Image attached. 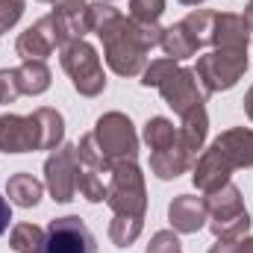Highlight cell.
I'll return each mask as SVG.
<instances>
[{
    "mask_svg": "<svg viewBox=\"0 0 253 253\" xmlns=\"http://www.w3.org/2000/svg\"><path fill=\"white\" fill-rule=\"evenodd\" d=\"M65 44H68V39H65L56 15L50 12V15L39 18L33 27H27V30L18 36L15 50H18L21 59H47L56 47H65Z\"/></svg>",
    "mask_w": 253,
    "mask_h": 253,
    "instance_id": "cell-11",
    "label": "cell"
},
{
    "mask_svg": "<svg viewBox=\"0 0 253 253\" xmlns=\"http://www.w3.org/2000/svg\"><path fill=\"white\" fill-rule=\"evenodd\" d=\"M168 221H171L174 233H183V236H191V233L203 230L206 221H209L206 200L194 197V194H177L171 200V206H168Z\"/></svg>",
    "mask_w": 253,
    "mask_h": 253,
    "instance_id": "cell-14",
    "label": "cell"
},
{
    "mask_svg": "<svg viewBox=\"0 0 253 253\" xmlns=\"http://www.w3.org/2000/svg\"><path fill=\"white\" fill-rule=\"evenodd\" d=\"M106 3H109V0H106Z\"/></svg>",
    "mask_w": 253,
    "mask_h": 253,
    "instance_id": "cell-36",
    "label": "cell"
},
{
    "mask_svg": "<svg viewBox=\"0 0 253 253\" xmlns=\"http://www.w3.org/2000/svg\"><path fill=\"white\" fill-rule=\"evenodd\" d=\"M212 144L230 159L233 168H253V129L233 126V129L221 132Z\"/></svg>",
    "mask_w": 253,
    "mask_h": 253,
    "instance_id": "cell-16",
    "label": "cell"
},
{
    "mask_svg": "<svg viewBox=\"0 0 253 253\" xmlns=\"http://www.w3.org/2000/svg\"><path fill=\"white\" fill-rule=\"evenodd\" d=\"M144 253H183V245H180V239H177L174 230H159L150 239V245H147Z\"/></svg>",
    "mask_w": 253,
    "mask_h": 253,
    "instance_id": "cell-27",
    "label": "cell"
},
{
    "mask_svg": "<svg viewBox=\"0 0 253 253\" xmlns=\"http://www.w3.org/2000/svg\"><path fill=\"white\" fill-rule=\"evenodd\" d=\"M9 221H12V209H9V200L0 194V236L9 230Z\"/></svg>",
    "mask_w": 253,
    "mask_h": 253,
    "instance_id": "cell-31",
    "label": "cell"
},
{
    "mask_svg": "<svg viewBox=\"0 0 253 253\" xmlns=\"http://www.w3.org/2000/svg\"><path fill=\"white\" fill-rule=\"evenodd\" d=\"M44 242V230L39 224H15L12 227V236H9V245L15 253H36Z\"/></svg>",
    "mask_w": 253,
    "mask_h": 253,
    "instance_id": "cell-23",
    "label": "cell"
},
{
    "mask_svg": "<svg viewBox=\"0 0 253 253\" xmlns=\"http://www.w3.org/2000/svg\"><path fill=\"white\" fill-rule=\"evenodd\" d=\"M36 253H97V242L80 215H65L47 224L44 242Z\"/></svg>",
    "mask_w": 253,
    "mask_h": 253,
    "instance_id": "cell-9",
    "label": "cell"
},
{
    "mask_svg": "<svg viewBox=\"0 0 253 253\" xmlns=\"http://www.w3.org/2000/svg\"><path fill=\"white\" fill-rule=\"evenodd\" d=\"M59 50H62L59 62H62V71L68 74L74 91L83 94V97H97L106 88V74H103V65H100L97 50L88 42H83V39L68 42Z\"/></svg>",
    "mask_w": 253,
    "mask_h": 253,
    "instance_id": "cell-5",
    "label": "cell"
},
{
    "mask_svg": "<svg viewBox=\"0 0 253 253\" xmlns=\"http://www.w3.org/2000/svg\"><path fill=\"white\" fill-rule=\"evenodd\" d=\"M65 135L62 112L42 106L33 115H0V153H36L56 150Z\"/></svg>",
    "mask_w": 253,
    "mask_h": 253,
    "instance_id": "cell-3",
    "label": "cell"
},
{
    "mask_svg": "<svg viewBox=\"0 0 253 253\" xmlns=\"http://www.w3.org/2000/svg\"><path fill=\"white\" fill-rule=\"evenodd\" d=\"M251 42V27L245 15L236 12H215L212 21V44L221 50H248Z\"/></svg>",
    "mask_w": 253,
    "mask_h": 253,
    "instance_id": "cell-15",
    "label": "cell"
},
{
    "mask_svg": "<svg viewBox=\"0 0 253 253\" xmlns=\"http://www.w3.org/2000/svg\"><path fill=\"white\" fill-rule=\"evenodd\" d=\"M212 21H215V12H209V9L191 12L180 24L165 27L159 47L165 50V56H171L177 62L180 59H189L203 44H212Z\"/></svg>",
    "mask_w": 253,
    "mask_h": 253,
    "instance_id": "cell-7",
    "label": "cell"
},
{
    "mask_svg": "<svg viewBox=\"0 0 253 253\" xmlns=\"http://www.w3.org/2000/svg\"><path fill=\"white\" fill-rule=\"evenodd\" d=\"M245 21H248V27H251V33H253V0L248 3V9H245Z\"/></svg>",
    "mask_w": 253,
    "mask_h": 253,
    "instance_id": "cell-34",
    "label": "cell"
},
{
    "mask_svg": "<svg viewBox=\"0 0 253 253\" xmlns=\"http://www.w3.org/2000/svg\"><path fill=\"white\" fill-rule=\"evenodd\" d=\"M42 191H44V186H42L33 174H27V171L12 174L9 183H6V197H9V203H15V206H21V209L39 206Z\"/></svg>",
    "mask_w": 253,
    "mask_h": 253,
    "instance_id": "cell-20",
    "label": "cell"
},
{
    "mask_svg": "<svg viewBox=\"0 0 253 253\" xmlns=\"http://www.w3.org/2000/svg\"><path fill=\"white\" fill-rule=\"evenodd\" d=\"M209 253H253V239H248V236H242V239H236V242H221V239H215V245L209 248Z\"/></svg>",
    "mask_w": 253,
    "mask_h": 253,
    "instance_id": "cell-30",
    "label": "cell"
},
{
    "mask_svg": "<svg viewBox=\"0 0 253 253\" xmlns=\"http://www.w3.org/2000/svg\"><path fill=\"white\" fill-rule=\"evenodd\" d=\"M94 141L100 144V150L106 153V159L115 162H126L138 156V135L132 129V121L124 112H106L97 118L94 124Z\"/></svg>",
    "mask_w": 253,
    "mask_h": 253,
    "instance_id": "cell-8",
    "label": "cell"
},
{
    "mask_svg": "<svg viewBox=\"0 0 253 253\" xmlns=\"http://www.w3.org/2000/svg\"><path fill=\"white\" fill-rule=\"evenodd\" d=\"M77 177H80V159L77 144H59L44 159V186L56 203H71L77 197Z\"/></svg>",
    "mask_w": 253,
    "mask_h": 253,
    "instance_id": "cell-10",
    "label": "cell"
},
{
    "mask_svg": "<svg viewBox=\"0 0 253 253\" xmlns=\"http://www.w3.org/2000/svg\"><path fill=\"white\" fill-rule=\"evenodd\" d=\"M180 65L177 59H171V56H165V59H153L150 65H144V71H141V85L144 88H159V83L171 74V71H177Z\"/></svg>",
    "mask_w": 253,
    "mask_h": 253,
    "instance_id": "cell-25",
    "label": "cell"
},
{
    "mask_svg": "<svg viewBox=\"0 0 253 253\" xmlns=\"http://www.w3.org/2000/svg\"><path fill=\"white\" fill-rule=\"evenodd\" d=\"M15 80H18L21 94H44L50 88L53 74H50L44 59H24L15 68Z\"/></svg>",
    "mask_w": 253,
    "mask_h": 253,
    "instance_id": "cell-18",
    "label": "cell"
},
{
    "mask_svg": "<svg viewBox=\"0 0 253 253\" xmlns=\"http://www.w3.org/2000/svg\"><path fill=\"white\" fill-rule=\"evenodd\" d=\"M177 135H180V129L174 126V121H168L162 115H156V118H150L144 124V141H147V147L153 153L168 150L171 144H177Z\"/></svg>",
    "mask_w": 253,
    "mask_h": 253,
    "instance_id": "cell-22",
    "label": "cell"
},
{
    "mask_svg": "<svg viewBox=\"0 0 253 253\" xmlns=\"http://www.w3.org/2000/svg\"><path fill=\"white\" fill-rule=\"evenodd\" d=\"M162 33H165V27L135 24L132 18H124L121 12H115L97 30V36L103 42L106 65L118 77H138L147 65V53L162 44Z\"/></svg>",
    "mask_w": 253,
    "mask_h": 253,
    "instance_id": "cell-2",
    "label": "cell"
},
{
    "mask_svg": "<svg viewBox=\"0 0 253 253\" xmlns=\"http://www.w3.org/2000/svg\"><path fill=\"white\" fill-rule=\"evenodd\" d=\"M112 209V224H109V239L115 248H129L141 230H144V212H147V189H144V174L135 165V159L115 162L112 177H109V197Z\"/></svg>",
    "mask_w": 253,
    "mask_h": 253,
    "instance_id": "cell-1",
    "label": "cell"
},
{
    "mask_svg": "<svg viewBox=\"0 0 253 253\" xmlns=\"http://www.w3.org/2000/svg\"><path fill=\"white\" fill-rule=\"evenodd\" d=\"M24 15V0H0V36L9 33Z\"/></svg>",
    "mask_w": 253,
    "mask_h": 253,
    "instance_id": "cell-28",
    "label": "cell"
},
{
    "mask_svg": "<svg viewBox=\"0 0 253 253\" xmlns=\"http://www.w3.org/2000/svg\"><path fill=\"white\" fill-rule=\"evenodd\" d=\"M159 94L162 100L183 118L186 112H191L194 106H203L206 103V94L197 83V74L191 68H177L171 71L162 83H159Z\"/></svg>",
    "mask_w": 253,
    "mask_h": 253,
    "instance_id": "cell-12",
    "label": "cell"
},
{
    "mask_svg": "<svg viewBox=\"0 0 253 253\" xmlns=\"http://www.w3.org/2000/svg\"><path fill=\"white\" fill-rule=\"evenodd\" d=\"M194 174H191V180H194V186L203 191V194H209V191H218L221 186H227L230 183V177H233V165H230V159L215 147V144H209V150H203L197 159H194Z\"/></svg>",
    "mask_w": 253,
    "mask_h": 253,
    "instance_id": "cell-13",
    "label": "cell"
},
{
    "mask_svg": "<svg viewBox=\"0 0 253 253\" xmlns=\"http://www.w3.org/2000/svg\"><path fill=\"white\" fill-rule=\"evenodd\" d=\"M165 0H129V18L135 24H159Z\"/></svg>",
    "mask_w": 253,
    "mask_h": 253,
    "instance_id": "cell-24",
    "label": "cell"
},
{
    "mask_svg": "<svg viewBox=\"0 0 253 253\" xmlns=\"http://www.w3.org/2000/svg\"><path fill=\"white\" fill-rule=\"evenodd\" d=\"M21 97L18 80H15V68H3L0 71V103H15Z\"/></svg>",
    "mask_w": 253,
    "mask_h": 253,
    "instance_id": "cell-29",
    "label": "cell"
},
{
    "mask_svg": "<svg viewBox=\"0 0 253 253\" xmlns=\"http://www.w3.org/2000/svg\"><path fill=\"white\" fill-rule=\"evenodd\" d=\"M191 165H194V156L180 144V135H177V144H171L168 150L150 153V171H153L159 180H177L180 174L189 171Z\"/></svg>",
    "mask_w": 253,
    "mask_h": 253,
    "instance_id": "cell-17",
    "label": "cell"
},
{
    "mask_svg": "<svg viewBox=\"0 0 253 253\" xmlns=\"http://www.w3.org/2000/svg\"><path fill=\"white\" fill-rule=\"evenodd\" d=\"M245 115L253 121V85L248 88V94H245Z\"/></svg>",
    "mask_w": 253,
    "mask_h": 253,
    "instance_id": "cell-33",
    "label": "cell"
},
{
    "mask_svg": "<svg viewBox=\"0 0 253 253\" xmlns=\"http://www.w3.org/2000/svg\"><path fill=\"white\" fill-rule=\"evenodd\" d=\"M203 200H206V212H209V221L206 224H209V230H212L215 239L236 242V239L248 236L251 215L245 209V197H242L239 186L227 183V186H221L218 191H209Z\"/></svg>",
    "mask_w": 253,
    "mask_h": 253,
    "instance_id": "cell-4",
    "label": "cell"
},
{
    "mask_svg": "<svg viewBox=\"0 0 253 253\" xmlns=\"http://www.w3.org/2000/svg\"><path fill=\"white\" fill-rule=\"evenodd\" d=\"M109 177L106 171H97L91 165H80V177H77V191L88 200V203H103L109 197Z\"/></svg>",
    "mask_w": 253,
    "mask_h": 253,
    "instance_id": "cell-21",
    "label": "cell"
},
{
    "mask_svg": "<svg viewBox=\"0 0 253 253\" xmlns=\"http://www.w3.org/2000/svg\"><path fill=\"white\" fill-rule=\"evenodd\" d=\"M191 71L197 74V83H200L206 97L218 94V91H230L248 71V50H221V47H215L212 53H203Z\"/></svg>",
    "mask_w": 253,
    "mask_h": 253,
    "instance_id": "cell-6",
    "label": "cell"
},
{
    "mask_svg": "<svg viewBox=\"0 0 253 253\" xmlns=\"http://www.w3.org/2000/svg\"><path fill=\"white\" fill-rule=\"evenodd\" d=\"M39 3H50L53 9H85V0H39Z\"/></svg>",
    "mask_w": 253,
    "mask_h": 253,
    "instance_id": "cell-32",
    "label": "cell"
},
{
    "mask_svg": "<svg viewBox=\"0 0 253 253\" xmlns=\"http://www.w3.org/2000/svg\"><path fill=\"white\" fill-rule=\"evenodd\" d=\"M206 129H209V115H206V103L194 106L191 112H186L180 118V144L197 159V150L206 141Z\"/></svg>",
    "mask_w": 253,
    "mask_h": 253,
    "instance_id": "cell-19",
    "label": "cell"
},
{
    "mask_svg": "<svg viewBox=\"0 0 253 253\" xmlns=\"http://www.w3.org/2000/svg\"><path fill=\"white\" fill-rule=\"evenodd\" d=\"M180 3H186V6H197V3H206V0H180Z\"/></svg>",
    "mask_w": 253,
    "mask_h": 253,
    "instance_id": "cell-35",
    "label": "cell"
},
{
    "mask_svg": "<svg viewBox=\"0 0 253 253\" xmlns=\"http://www.w3.org/2000/svg\"><path fill=\"white\" fill-rule=\"evenodd\" d=\"M115 12H118V9H115L112 3H106V0L88 3V6H85V27H88V33H97Z\"/></svg>",
    "mask_w": 253,
    "mask_h": 253,
    "instance_id": "cell-26",
    "label": "cell"
}]
</instances>
